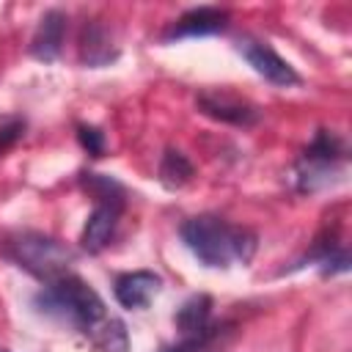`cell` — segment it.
Returning <instances> with one entry per match:
<instances>
[{
    "label": "cell",
    "instance_id": "obj_15",
    "mask_svg": "<svg viewBox=\"0 0 352 352\" xmlns=\"http://www.w3.org/2000/svg\"><path fill=\"white\" fill-rule=\"evenodd\" d=\"M77 140L80 146L91 154V157H102L104 154V132L91 126V124H80L77 126Z\"/></svg>",
    "mask_w": 352,
    "mask_h": 352
},
{
    "label": "cell",
    "instance_id": "obj_11",
    "mask_svg": "<svg viewBox=\"0 0 352 352\" xmlns=\"http://www.w3.org/2000/svg\"><path fill=\"white\" fill-rule=\"evenodd\" d=\"M209 314H212V297L195 294L190 297L179 314H176V327L187 338H206L209 336Z\"/></svg>",
    "mask_w": 352,
    "mask_h": 352
},
{
    "label": "cell",
    "instance_id": "obj_9",
    "mask_svg": "<svg viewBox=\"0 0 352 352\" xmlns=\"http://www.w3.org/2000/svg\"><path fill=\"white\" fill-rule=\"evenodd\" d=\"M63 33H66V14L58 11V8L44 11V16L38 19V28L30 38V55L38 58V60L52 63L60 55Z\"/></svg>",
    "mask_w": 352,
    "mask_h": 352
},
{
    "label": "cell",
    "instance_id": "obj_16",
    "mask_svg": "<svg viewBox=\"0 0 352 352\" xmlns=\"http://www.w3.org/2000/svg\"><path fill=\"white\" fill-rule=\"evenodd\" d=\"M22 132H25V121L22 118H6V121H0V154L6 148H11L22 138Z\"/></svg>",
    "mask_w": 352,
    "mask_h": 352
},
{
    "label": "cell",
    "instance_id": "obj_5",
    "mask_svg": "<svg viewBox=\"0 0 352 352\" xmlns=\"http://www.w3.org/2000/svg\"><path fill=\"white\" fill-rule=\"evenodd\" d=\"M239 52L253 66V72L261 74L267 82L280 85V88L300 82V74L294 72V66L289 60H283L272 47H267L261 41H239Z\"/></svg>",
    "mask_w": 352,
    "mask_h": 352
},
{
    "label": "cell",
    "instance_id": "obj_14",
    "mask_svg": "<svg viewBox=\"0 0 352 352\" xmlns=\"http://www.w3.org/2000/svg\"><path fill=\"white\" fill-rule=\"evenodd\" d=\"M195 168L192 162L179 151V148H168L162 154V162H160V182L168 187V190H179L184 187L190 179H192Z\"/></svg>",
    "mask_w": 352,
    "mask_h": 352
},
{
    "label": "cell",
    "instance_id": "obj_3",
    "mask_svg": "<svg viewBox=\"0 0 352 352\" xmlns=\"http://www.w3.org/2000/svg\"><path fill=\"white\" fill-rule=\"evenodd\" d=\"M3 253L14 264L28 270L30 275L41 278L44 283H52L60 275H66L69 264L74 261V253L63 242H58L47 234H38V231H25V234L11 236L3 248Z\"/></svg>",
    "mask_w": 352,
    "mask_h": 352
},
{
    "label": "cell",
    "instance_id": "obj_4",
    "mask_svg": "<svg viewBox=\"0 0 352 352\" xmlns=\"http://www.w3.org/2000/svg\"><path fill=\"white\" fill-rule=\"evenodd\" d=\"M344 160V146L341 140L322 129L314 143L308 146V151L302 154V160L297 162V182H300V190L305 192H314L324 184H330V176L336 173L338 162Z\"/></svg>",
    "mask_w": 352,
    "mask_h": 352
},
{
    "label": "cell",
    "instance_id": "obj_2",
    "mask_svg": "<svg viewBox=\"0 0 352 352\" xmlns=\"http://www.w3.org/2000/svg\"><path fill=\"white\" fill-rule=\"evenodd\" d=\"M36 308L58 322L77 327L82 336H88L107 316L102 297L80 275H72V272L47 283L36 294Z\"/></svg>",
    "mask_w": 352,
    "mask_h": 352
},
{
    "label": "cell",
    "instance_id": "obj_13",
    "mask_svg": "<svg viewBox=\"0 0 352 352\" xmlns=\"http://www.w3.org/2000/svg\"><path fill=\"white\" fill-rule=\"evenodd\" d=\"M85 338H88L99 352H126V349H129L126 327H124V322L116 319V316H104Z\"/></svg>",
    "mask_w": 352,
    "mask_h": 352
},
{
    "label": "cell",
    "instance_id": "obj_17",
    "mask_svg": "<svg viewBox=\"0 0 352 352\" xmlns=\"http://www.w3.org/2000/svg\"><path fill=\"white\" fill-rule=\"evenodd\" d=\"M204 341H206V338H184L182 344H176V346H170V349H165V352H198V349L204 346Z\"/></svg>",
    "mask_w": 352,
    "mask_h": 352
},
{
    "label": "cell",
    "instance_id": "obj_18",
    "mask_svg": "<svg viewBox=\"0 0 352 352\" xmlns=\"http://www.w3.org/2000/svg\"><path fill=\"white\" fill-rule=\"evenodd\" d=\"M0 352H8V349H0Z\"/></svg>",
    "mask_w": 352,
    "mask_h": 352
},
{
    "label": "cell",
    "instance_id": "obj_10",
    "mask_svg": "<svg viewBox=\"0 0 352 352\" xmlns=\"http://www.w3.org/2000/svg\"><path fill=\"white\" fill-rule=\"evenodd\" d=\"M118 212H121V204L116 201H99V206L88 214L85 220V228L80 234V245L88 250V253H99L107 248L113 231H116V223H118Z\"/></svg>",
    "mask_w": 352,
    "mask_h": 352
},
{
    "label": "cell",
    "instance_id": "obj_8",
    "mask_svg": "<svg viewBox=\"0 0 352 352\" xmlns=\"http://www.w3.org/2000/svg\"><path fill=\"white\" fill-rule=\"evenodd\" d=\"M228 25V11L226 8H214V6H201V8H190L187 14H182L176 19V25L165 33V41L173 38H192V36H212L220 33Z\"/></svg>",
    "mask_w": 352,
    "mask_h": 352
},
{
    "label": "cell",
    "instance_id": "obj_12",
    "mask_svg": "<svg viewBox=\"0 0 352 352\" xmlns=\"http://www.w3.org/2000/svg\"><path fill=\"white\" fill-rule=\"evenodd\" d=\"M113 58H116V50L110 44L107 30L99 22H88L82 30V38H80V60L85 66H102Z\"/></svg>",
    "mask_w": 352,
    "mask_h": 352
},
{
    "label": "cell",
    "instance_id": "obj_1",
    "mask_svg": "<svg viewBox=\"0 0 352 352\" xmlns=\"http://www.w3.org/2000/svg\"><path fill=\"white\" fill-rule=\"evenodd\" d=\"M182 239L192 256L206 267H228L231 261H248L256 250L253 234L234 228L214 214L190 217L182 226Z\"/></svg>",
    "mask_w": 352,
    "mask_h": 352
},
{
    "label": "cell",
    "instance_id": "obj_7",
    "mask_svg": "<svg viewBox=\"0 0 352 352\" xmlns=\"http://www.w3.org/2000/svg\"><path fill=\"white\" fill-rule=\"evenodd\" d=\"M162 289V278L157 272H148V270H135V272H124L116 278V300L129 308V311H138V308H146Z\"/></svg>",
    "mask_w": 352,
    "mask_h": 352
},
{
    "label": "cell",
    "instance_id": "obj_6",
    "mask_svg": "<svg viewBox=\"0 0 352 352\" xmlns=\"http://www.w3.org/2000/svg\"><path fill=\"white\" fill-rule=\"evenodd\" d=\"M195 104L204 116H209L214 121H223V124L250 126V124L258 121V110L250 102H245L234 94H226V91H206L195 99Z\"/></svg>",
    "mask_w": 352,
    "mask_h": 352
}]
</instances>
